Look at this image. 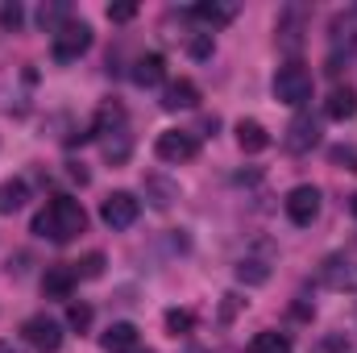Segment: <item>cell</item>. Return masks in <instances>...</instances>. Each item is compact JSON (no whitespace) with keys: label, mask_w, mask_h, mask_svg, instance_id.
Here are the masks:
<instances>
[{"label":"cell","mask_w":357,"mask_h":353,"mask_svg":"<svg viewBox=\"0 0 357 353\" xmlns=\"http://www.w3.org/2000/svg\"><path fill=\"white\" fill-rule=\"evenodd\" d=\"M137 212H142V204H137L133 191H112V195L100 204V220H104L108 229H129V225L137 220Z\"/></svg>","instance_id":"obj_7"},{"label":"cell","mask_w":357,"mask_h":353,"mask_svg":"<svg viewBox=\"0 0 357 353\" xmlns=\"http://www.w3.org/2000/svg\"><path fill=\"white\" fill-rule=\"evenodd\" d=\"M316 142H320V125H316V117L299 112V117L291 121V129H287V150H291V154H307Z\"/></svg>","instance_id":"obj_9"},{"label":"cell","mask_w":357,"mask_h":353,"mask_svg":"<svg viewBox=\"0 0 357 353\" xmlns=\"http://www.w3.org/2000/svg\"><path fill=\"white\" fill-rule=\"evenodd\" d=\"M112 125H125V108H121V104H104V108L96 112V121H91V137L112 133Z\"/></svg>","instance_id":"obj_21"},{"label":"cell","mask_w":357,"mask_h":353,"mask_svg":"<svg viewBox=\"0 0 357 353\" xmlns=\"http://www.w3.org/2000/svg\"><path fill=\"white\" fill-rule=\"evenodd\" d=\"M195 104H199V88H195L191 80H175V84H167V91H162V108H167V112L195 108Z\"/></svg>","instance_id":"obj_13"},{"label":"cell","mask_w":357,"mask_h":353,"mask_svg":"<svg viewBox=\"0 0 357 353\" xmlns=\"http://www.w3.org/2000/svg\"><path fill=\"white\" fill-rule=\"evenodd\" d=\"M274 100L291 104V108H299L303 100H312V71L299 67V63L278 67V75H274Z\"/></svg>","instance_id":"obj_2"},{"label":"cell","mask_w":357,"mask_h":353,"mask_svg":"<svg viewBox=\"0 0 357 353\" xmlns=\"http://www.w3.org/2000/svg\"><path fill=\"white\" fill-rule=\"evenodd\" d=\"M63 17H67V4H42V13H38L42 29H50V33H59V21Z\"/></svg>","instance_id":"obj_25"},{"label":"cell","mask_w":357,"mask_h":353,"mask_svg":"<svg viewBox=\"0 0 357 353\" xmlns=\"http://www.w3.org/2000/svg\"><path fill=\"white\" fill-rule=\"evenodd\" d=\"M133 17H137V4H108V21H116V25H125Z\"/></svg>","instance_id":"obj_30"},{"label":"cell","mask_w":357,"mask_h":353,"mask_svg":"<svg viewBox=\"0 0 357 353\" xmlns=\"http://www.w3.org/2000/svg\"><path fill=\"white\" fill-rule=\"evenodd\" d=\"M324 112L333 121H354L357 117V91L354 88H333V96L324 100Z\"/></svg>","instance_id":"obj_14"},{"label":"cell","mask_w":357,"mask_h":353,"mask_svg":"<svg viewBox=\"0 0 357 353\" xmlns=\"http://www.w3.org/2000/svg\"><path fill=\"white\" fill-rule=\"evenodd\" d=\"M100 345L108 353H129L137 350V329L129 324V320H121V324H108L104 333H100Z\"/></svg>","instance_id":"obj_12"},{"label":"cell","mask_w":357,"mask_h":353,"mask_svg":"<svg viewBox=\"0 0 357 353\" xmlns=\"http://www.w3.org/2000/svg\"><path fill=\"white\" fill-rule=\"evenodd\" d=\"M328 163L341 167V171H349V175H357V146H333L328 150Z\"/></svg>","instance_id":"obj_24"},{"label":"cell","mask_w":357,"mask_h":353,"mask_svg":"<svg viewBox=\"0 0 357 353\" xmlns=\"http://www.w3.org/2000/svg\"><path fill=\"white\" fill-rule=\"evenodd\" d=\"M88 50H91V25L88 21H63L59 33H54V59L59 63H75Z\"/></svg>","instance_id":"obj_3"},{"label":"cell","mask_w":357,"mask_h":353,"mask_svg":"<svg viewBox=\"0 0 357 353\" xmlns=\"http://www.w3.org/2000/svg\"><path fill=\"white\" fill-rule=\"evenodd\" d=\"M349 212H354V216H357V191H354V195H349Z\"/></svg>","instance_id":"obj_31"},{"label":"cell","mask_w":357,"mask_h":353,"mask_svg":"<svg viewBox=\"0 0 357 353\" xmlns=\"http://www.w3.org/2000/svg\"><path fill=\"white\" fill-rule=\"evenodd\" d=\"M245 353H291V337L287 333H258L245 345Z\"/></svg>","instance_id":"obj_19"},{"label":"cell","mask_w":357,"mask_h":353,"mask_svg":"<svg viewBox=\"0 0 357 353\" xmlns=\"http://www.w3.org/2000/svg\"><path fill=\"white\" fill-rule=\"evenodd\" d=\"M187 50H191V59H208V54H212V33H195V38L187 42Z\"/></svg>","instance_id":"obj_29"},{"label":"cell","mask_w":357,"mask_h":353,"mask_svg":"<svg viewBox=\"0 0 357 353\" xmlns=\"http://www.w3.org/2000/svg\"><path fill=\"white\" fill-rule=\"evenodd\" d=\"M162 80H167V59L162 54H142L133 63V84L137 88H158Z\"/></svg>","instance_id":"obj_10"},{"label":"cell","mask_w":357,"mask_h":353,"mask_svg":"<svg viewBox=\"0 0 357 353\" xmlns=\"http://www.w3.org/2000/svg\"><path fill=\"white\" fill-rule=\"evenodd\" d=\"M75 283H79V278H75L71 266H50L46 278H42V291H46V299H71Z\"/></svg>","instance_id":"obj_11"},{"label":"cell","mask_w":357,"mask_h":353,"mask_svg":"<svg viewBox=\"0 0 357 353\" xmlns=\"http://www.w3.org/2000/svg\"><path fill=\"white\" fill-rule=\"evenodd\" d=\"M67 324H71V329H88L91 324V308L88 303H67Z\"/></svg>","instance_id":"obj_27"},{"label":"cell","mask_w":357,"mask_h":353,"mask_svg":"<svg viewBox=\"0 0 357 353\" xmlns=\"http://www.w3.org/2000/svg\"><path fill=\"white\" fill-rule=\"evenodd\" d=\"M154 154H158L162 163H191V158L199 154V142H195V133H187V129H167V133H158Z\"/></svg>","instance_id":"obj_5"},{"label":"cell","mask_w":357,"mask_h":353,"mask_svg":"<svg viewBox=\"0 0 357 353\" xmlns=\"http://www.w3.org/2000/svg\"><path fill=\"white\" fill-rule=\"evenodd\" d=\"M237 146H241L245 154H262L270 146V133L258 121H237Z\"/></svg>","instance_id":"obj_15"},{"label":"cell","mask_w":357,"mask_h":353,"mask_svg":"<svg viewBox=\"0 0 357 353\" xmlns=\"http://www.w3.org/2000/svg\"><path fill=\"white\" fill-rule=\"evenodd\" d=\"M146 200L154 208H171L178 200V183H171V179H162V175H150L146 179Z\"/></svg>","instance_id":"obj_17"},{"label":"cell","mask_w":357,"mask_h":353,"mask_svg":"<svg viewBox=\"0 0 357 353\" xmlns=\"http://www.w3.org/2000/svg\"><path fill=\"white\" fill-rule=\"evenodd\" d=\"M333 42H337V46L345 42V54H349V46H357V8H349L345 17L333 21Z\"/></svg>","instance_id":"obj_20"},{"label":"cell","mask_w":357,"mask_h":353,"mask_svg":"<svg viewBox=\"0 0 357 353\" xmlns=\"http://www.w3.org/2000/svg\"><path fill=\"white\" fill-rule=\"evenodd\" d=\"M21 21H25V13H21V4H17V0L0 8V25H4V29H17Z\"/></svg>","instance_id":"obj_28"},{"label":"cell","mask_w":357,"mask_h":353,"mask_svg":"<svg viewBox=\"0 0 357 353\" xmlns=\"http://www.w3.org/2000/svg\"><path fill=\"white\" fill-rule=\"evenodd\" d=\"M25 200H29V187H25L21 179H4V183H0V212H4V216L17 212V208H25Z\"/></svg>","instance_id":"obj_18"},{"label":"cell","mask_w":357,"mask_h":353,"mask_svg":"<svg viewBox=\"0 0 357 353\" xmlns=\"http://www.w3.org/2000/svg\"><path fill=\"white\" fill-rule=\"evenodd\" d=\"M84 229H88V212H84V204L71 200V195H50L46 208L33 216V233L46 237V241H59V246H63V241H75Z\"/></svg>","instance_id":"obj_1"},{"label":"cell","mask_w":357,"mask_h":353,"mask_svg":"<svg viewBox=\"0 0 357 353\" xmlns=\"http://www.w3.org/2000/svg\"><path fill=\"white\" fill-rule=\"evenodd\" d=\"M21 337H25L38 353H59L63 350V324L50 320V316H29V320L21 324Z\"/></svg>","instance_id":"obj_4"},{"label":"cell","mask_w":357,"mask_h":353,"mask_svg":"<svg viewBox=\"0 0 357 353\" xmlns=\"http://www.w3.org/2000/svg\"><path fill=\"white\" fill-rule=\"evenodd\" d=\"M237 278L250 283V287H262V283L270 278V266L258 262V258H241V262H237Z\"/></svg>","instance_id":"obj_22"},{"label":"cell","mask_w":357,"mask_h":353,"mask_svg":"<svg viewBox=\"0 0 357 353\" xmlns=\"http://www.w3.org/2000/svg\"><path fill=\"white\" fill-rule=\"evenodd\" d=\"M129 353H154V350H142V345H137V350H129Z\"/></svg>","instance_id":"obj_32"},{"label":"cell","mask_w":357,"mask_h":353,"mask_svg":"<svg viewBox=\"0 0 357 353\" xmlns=\"http://www.w3.org/2000/svg\"><path fill=\"white\" fill-rule=\"evenodd\" d=\"M287 216H291V225L307 229V225L320 216V191H316L312 183H299V187H291V191H287Z\"/></svg>","instance_id":"obj_6"},{"label":"cell","mask_w":357,"mask_h":353,"mask_svg":"<svg viewBox=\"0 0 357 353\" xmlns=\"http://www.w3.org/2000/svg\"><path fill=\"white\" fill-rule=\"evenodd\" d=\"M191 329H195V316H191V312H183V308H171V312H167V333H171V337H187Z\"/></svg>","instance_id":"obj_23"},{"label":"cell","mask_w":357,"mask_h":353,"mask_svg":"<svg viewBox=\"0 0 357 353\" xmlns=\"http://www.w3.org/2000/svg\"><path fill=\"white\" fill-rule=\"evenodd\" d=\"M71 270H75V278H100L104 274V254H88L84 262H75Z\"/></svg>","instance_id":"obj_26"},{"label":"cell","mask_w":357,"mask_h":353,"mask_svg":"<svg viewBox=\"0 0 357 353\" xmlns=\"http://www.w3.org/2000/svg\"><path fill=\"white\" fill-rule=\"evenodd\" d=\"M320 278L333 291H357V258L354 254H333L324 262V270H320Z\"/></svg>","instance_id":"obj_8"},{"label":"cell","mask_w":357,"mask_h":353,"mask_svg":"<svg viewBox=\"0 0 357 353\" xmlns=\"http://www.w3.org/2000/svg\"><path fill=\"white\" fill-rule=\"evenodd\" d=\"M191 17L204 21V25H212V29H220V25H229V21L237 17V4H216V0H212V4H195Z\"/></svg>","instance_id":"obj_16"}]
</instances>
